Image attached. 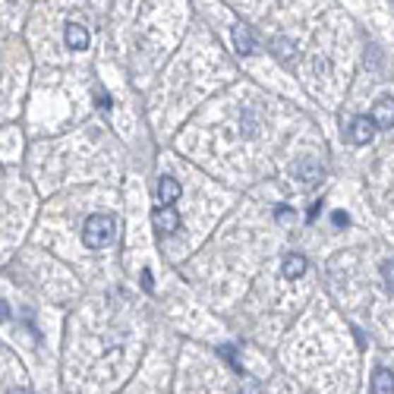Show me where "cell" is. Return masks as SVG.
Segmentation results:
<instances>
[{
	"instance_id": "obj_1",
	"label": "cell",
	"mask_w": 394,
	"mask_h": 394,
	"mask_svg": "<svg viewBox=\"0 0 394 394\" xmlns=\"http://www.w3.org/2000/svg\"><path fill=\"white\" fill-rule=\"evenodd\" d=\"M117 218L114 215H88L85 224H83V243L88 249H105L114 243L117 237Z\"/></svg>"
},
{
	"instance_id": "obj_2",
	"label": "cell",
	"mask_w": 394,
	"mask_h": 394,
	"mask_svg": "<svg viewBox=\"0 0 394 394\" xmlns=\"http://www.w3.org/2000/svg\"><path fill=\"white\" fill-rule=\"evenodd\" d=\"M325 174V167L318 165V158H312V155H306V158H300L294 165V177L303 183V186H312V183H318Z\"/></svg>"
},
{
	"instance_id": "obj_3",
	"label": "cell",
	"mask_w": 394,
	"mask_h": 394,
	"mask_svg": "<svg viewBox=\"0 0 394 394\" xmlns=\"http://www.w3.org/2000/svg\"><path fill=\"white\" fill-rule=\"evenodd\" d=\"M372 133H376L372 117H353L350 126H347V142H353V145H369Z\"/></svg>"
},
{
	"instance_id": "obj_4",
	"label": "cell",
	"mask_w": 394,
	"mask_h": 394,
	"mask_svg": "<svg viewBox=\"0 0 394 394\" xmlns=\"http://www.w3.org/2000/svg\"><path fill=\"white\" fill-rule=\"evenodd\" d=\"M152 224L158 234H174V230L180 227V215H177L174 205H158L152 212Z\"/></svg>"
},
{
	"instance_id": "obj_5",
	"label": "cell",
	"mask_w": 394,
	"mask_h": 394,
	"mask_svg": "<svg viewBox=\"0 0 394 394\" xmlns=\"http://www.w3.org/2000/svg\"><path fill=\"white\" fill-rule=\"evenodd\" d=\"M369 117H372V124H376L378 130H391L394 126V98H378Z\"/></svg>"
},
{
	"instance_id": "obj_6",
	"label": "cell",
	"mask_w": 394,
	"mask_h": 394,
	"mask_svg": "<svg viewBox=\"0 0 394 394\" xmlns=\"http://www.w3.org/2000/svg\"><path fill=\"white\" fill-rule=\"evenodd\" d=\"M306 268H309V262H306V256H300V253H290L287 259L281 262V275L290 277V281H294V277H303Z\"/></svg>"
},
{
	"instance_id": "obj_7",
	"label": "cell",
	"mask_w": 394,
	"mask_h": 394,
	"mask_svg": "<svg viewBox=\"0 0 394 394\" xmlns=\"http://www.w3.org/2000/svg\"><path fill=\"white\" fill-rule=\"evenodd\" d=\"M234 44H237V54H253L256 51V35L249 25L237 23L234 25Z\"/></svg>"
},
{
	"instance_id": "obj_8",
	"label": "cell",
	"mask_w": 394,
	"mask_h": 394,
	"mask_svg": "<svg viewBox=\"0 0 394 394\" xmlns=\"http://www.w3.org/2000/svg\"><path fill=\"white\" fill-rule=\"evenodd\" d=\"M64 38H66V47H70V51H85L88 47V32H85V25H79V23L66 25Z\"/></svg>"
},
{
	"instance_id": "obj_9",
	"label": "cell",
	"mask_w": 394,
	"mask_h": 394,
	"mask_svg": "<svg viewBox=\"0 0 394 394\" xmlns=\"http://www.w3.org/2000/svg\"><path fill=\"white\" fill-rule=\"evenodd\" d=\"M180 183L174 180V177H161V183H158V202L161 205H174L177 199H180Z\"/></svg>"
},
{
	"instance_id": "obj_10",
	"label": "cell",
	"mask_w": 394,
	"mask_h": 394,
	"mask_svg": "<svg viewBox=\"0 0 394 394\" xmlns=\"http://www.w3.org/2000/svg\"><path fill=\"white\" fill-rule=\"evenodd\" d=\"M372 394H394V372L391 369H376L372 372Z\"/></svg>"
},
{
	"instance_id": "obj_11",
	"label": "cell",
	"mask_w": 394,
	"mask_h": 394,
	"mask_svg": "<svg viewBox=\"0 0 394 394\" xmlns=\"http://www.w3.org/2000/svg\"><path fill=\"white\" fill-rule=\"evenodd\" d=\"M271 47H275V54H277V57H281V60H290V57H294V54H297L294 42H290V38H281V35H277L275 42H271Z\"/></svg>"
},
{
	"instance_id": "obj_12",
	"label": "cell",
	"mask_w": 394,
	"mask_h": 394,
	"mask_svg": "<svg viewBox=\"0 0 394 394\" xmlns=\"http://www.w3.org/2000/svg\"><path fill=\"white\" fill-rule=\"evenodd\" d=\"M218 353H221V359H224V363H230V366H234V369H237V372H240V376H243V366L237 363V350L230 347V344H224V347H221Z\"/></svg>"
},
{
	"instance_id": "obj_13",
	"label": "cell",
	"mask_w": 394,
	"mask_h": 394,
	"mask_svg": "<svg viewBox=\"0 0 394 394\" xmlns=\"http://www.w3.org/2000/svg\"><path fill=\"white\" fill-rule=\"evenodd\" d=\"M382 281H385V287H388V294L394 297V259H388L382 265Z\"/></svg>"
},
{
	"instance_id": "obj_14",
	"label": "cell",
	"mask_w": 394,
	"mask_h": 394,
	"mask_svg": "<svg viewBox=\"0 0 394 394\" xmlns=\"http://www.w3.org/2000/svg\"><path fill=\"white\" fill-rule=\"evenodd\" d=\"M237 394H262V382L243 376V382H240V388H237Z\"/></svg>"
},
{
	"instance_id": "obj_15",
	"label": "cell",
	"mask_w": 394,
	"mask_h": 394,
	"mask_svg": "<svg viewBox=\"0 0 394 394\" xmlns=\"http://www.w3.org/2000/svg\"><path fill=\"white\" fill-rule=\"evenodd\" d=\"M275 218H277V224H290V221L297 218V215H294V208H290V205H277Z\"/></svg>"
},
{
	"instance_id": "obj_16",
	"label": "cell",
	"mask_w": 394,
	"mask_h": 394,
	"mask_svg": "<svg viewBox=\"0 0 394 394\" xmlns=\"http://www.w3.org/2000/svg\"><path fill=\"white\" fill-rule=\"evenodd\" d=\"M95 92H98V107H101V111H107V107H111V95H107L101 85L95 88Z\"/></svg>"
},
{
	"instance_id": "obj_17",
	"label": "cell",
	"mask_w": 394,
	"mask_h": 394,
	"mask_svg": "<svg viewBox=\"0 0 394 394\" xmlns=\"http://www.w3.org/2000/svg\"><path fill=\"white\" fill-rule=\"evenodd\" d=\"M331 221H335V227H347V224H350V215H347V212H335V215H331Z\"/></svg>"
},
{
	"instance_id": "obj_18",
	"label": "cell",
	"mask_w": 394,
	"mask_h": 394,
	"mask_svg": "<svg viewBox=\"0 0 394 394\" xmlns=\"http://www.w3.org/2000/svg\"><path fill=\"white\" fill-rule=\"evenodd\" d=\"M142 287H145L148 290V294H152V290H155V281H152V271H142Z\"/></svg>"
},
{
	"instance_id": "obj_19",
	"label": "cell",
	"mask_w": 394,
	"mask_h": 394,
	"mask_svg": "<svg viewBox=\"0 0 394 394\" xmlns=\"http://www.w3.org/2000/svg\"><path fill=\"white\" fill-rule=\"evenodd\" d=\"M318 212H322V202H312V208H309L306 218H309V221H316V218H318Z\"/></svg>"
},
{
	"instance_id": "obj_20",
	"label": "cell",
	"mask_w": 394,
	"mask_h": 394,
	"mask_svg": "<svg viewBox=\"0 0 394 394\" xmlns=\"http://www.w3.org/2000/svg\"><path fill=\"white\" fill-rule=\"evenodd\" d=\"M4 318H10V306H6V303H0V322H4Z\"/></svg>"
},
{
	"instance_id": "obj_21",
	"label": "cell",
	"mask_w": 394,
	"mask_h": 394,
	"mask_svg": "<svg viewBox=\"0 0 394 394\" xmlns=\"http://www.w3.org/2000/svg\"><path fill=\"white\" fill-rule=\"evenodd\" d=\"M10 394H29V391H10Z\"/></svg>"
}]
</instances>
